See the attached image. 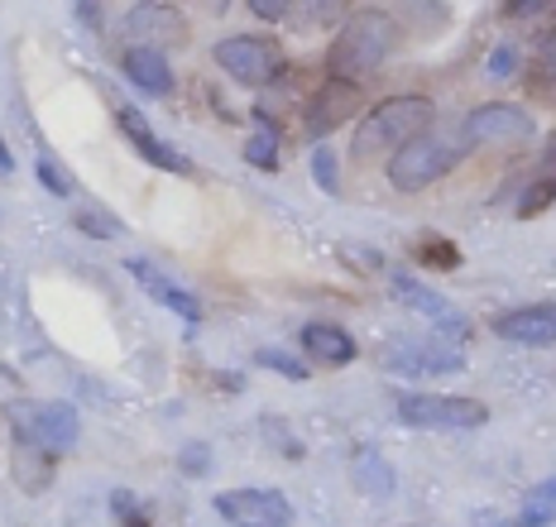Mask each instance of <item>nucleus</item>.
<instances>
[{"mask_svg": "<svg viewBox=\"0 0 556 527\" xmlns=\"http://www.w3.org/2000/svg\"><path fill=\"white\" fill-rule=\"evenodd\" d=\"M73 221H77V231H83V235H97V240H115V235L125 231V226L115 221L106 206H91V202H87V206H77Z\"/></svg>", "mask_w": 556, "mask_h": 527, "instance_id": "nucleus-22", "label": "nucleus"}, {"mask_svg": "<svg viewBox=\"0 0 556 527\" xmlns=\"http://www.w3.org/2000/svg\"><path fill=\"white\" fill-rule=\"evenodd\" d=\"M115 125H121V134L135 144V154L144 158V164L164 168V173H173V178H192V158H188V154H178L173 144L159 140V134L149 130V120L139 116L135 106H121V111H115Z\"/></svg>", "mask_w": 556, "mask_h": 527, "instance_id": "nucleus-10", "label": "nucleus"}, {"mask_svg": "<svg viewBox=\"0 0 556 527\" xmlns=\"http://www.w3.org/2000/svg\"><path fill=\"white\" fill-rule=\"evenodd\" d=\"M475 527H504V523H500V513L484 509V513H475Z\"/></svg>", "mask_w": 556, "mask_h": 527, "instance_id": "nucleus-36", "label": "nucleus"}, {"mask_svg": "<svg viewBox=\"0 0 556 527\" xmlns=\"http://www.w3.org/2000/svg\"><path fill=\"white\" fill-rule=\"evenodd\" d=\"M361 101H365L361 82H341V77H327V82L312 91L307 106H303V134H307V140H317V144H327L331 130H341L345 120L361 116Z\"/></svg>", "mask_w": 556, "mask_h": 527, "instance_id": "nucleus-7", "label": "nucleus"}, {"mask_svg": "<svg viewBox=\"0 0 556 527\" xmlns=\"http://www.w3.org/2000/svg\"><path fill=\"white\" fill-rule=\"evenodd\" d=\"M278 154H283V130L274 120H260V130H250V140H245V164L260 168V173H274Z\"/></svg>", "mask_w": 556, "mask_h": 527, "instance_id": "nucleus-19", "label": "nucleus"}, {"mask_svg": "<svg viewBox=\"0 0 556 527\" xmlns=\"http://www.w3.org/2000/svg\"><path fill=\"white\" fill-rule=\"evenodd\" d=\"M532 116L514 101H484L475 106L466 120H460V134H466L470 149H508V144H528L532 140Z\"/></svg>", "mask_w": 556, "mask_h": 527, "instance_id": "nucleus-6", "label": "nucleus"}, {"mask_svg": "<svg viewBox=\"0 0 556 527\" xmlns=\"http://www.w3.org/2000/svg\"><path fill=\"white\" fill-rule=\"evenodd\" d=\"M25 432L49 455H63V451L77 446V437H83V422H77V412L67 403H43L39 412H34V427H25Z\"/></svg>", "mask_w": 556, "mask_h": 527, "instance_id": "nucleus-16", "label": "nucleus"}, {"mask_svg": "<svg viewBox=\"0 0 556 527\" xmlns=\"http://www.w3.org/2000/svg\"><path fill=\"white\" fill-rule=\"evenodd\" d=\"M178 465H182V475H206V465H212V451H206L202 441H192V446H182V455H178Z\"/></svg>", "mask_w": 556, "mask_h": 527, "instance_id": "nucleus-29", "label": "nucleus"}, {"mask_svg": "<svg viewBox=\"0 0 556 527\" xmlns=\"http://www.w3.org/2000/svg\"><path fill=\"white\" fill-rule=\"evenodd\" d=\"M341 259H345V264H355V269H379V255H375V249H351V245H345V249H341Z\"/></svg>", "mask_w": 556, "mask_h": 527, "instance_id": "nucleus-33", "label": "nucleus"}, {"mask_svg": "<svg viewBox=\"0 0 556 527\" xmlns=\"http://www.w3.org/2000/svg\"><path fill=\"white\" fill-rule=\"evenodd\" d=\"M0 173H15V158H10V149H5V140H0Z\"/></svg>", "mask_w": 556, "mask_h": 527, "instance_id": "nucleus-37", "label": "nucleus"}, {"mask_svg": "<svg viewBox=\"0 0 556 527\" xmlns=\"http://www.w3.org/2000/svg\"><path fill=\"white\" fill-rule=\"evenodd\" d=\"M417 259L427 264V269H442V273H451V269H460V249L451 245V240H422V245H417Z\"/></svg>", "mask_w": 556, "mask_h": 527, "instance_id": "nucleus-23", "label": "nucleus"}, {"mask_svg": "<svg viewBox=\"0 0 556 527\" xmlns=\"http://www.w3.org/2000/svg\"><path fill=\"white\" fill-rule=\"evenodd\" d=\"M53 465H58V455H49L25 427H20L15 446H10V475H15V485L25 489V494H43V489L53 485Z\"/></svg>", "mask_w": 556, "mask_h": 527, "instance_id": "nucleus-14", "label": "nucleus"}, {"mask_svg": "<svg viewBox=\"0 0 556 527\" xmlns=\"http://www.w3.org/2000/svg\"><path fill=\"white\" fill-rule=\"evenodd\" d=\"M504 15H523V20L528 15H556V5H552V0H514Z\"/></svg>", "mask_w": 556, "mask_h": 527, "instance_id": "nucleus-31", "label": "nucleus"}, {"mask_svg": "<svg viewBox=\"0 0 556 527\" xmlns=\"http://www.w3.org/2000/svg\"><path fill=\"white\" fill-rule=\"evenodd\" d=\"M393 43H399V20H393L389 10H355V15L345 20V29L336 34L331 53H327L331 77H341V82H361V77L379 73L384 59L393 53Z\"/></svg>", "mask_w": 556, "mask_h": 527, "instance_id": "nucleus-1", "label": "nucleus"}, {"mask_svg": "<svg viewBox=\"0 0 556 527\" xmlns=\"http://www.w3.org/2000/svg\"><path fill=\"white\" fill-rule=\"evenodd\" d=\"M466 154H470L466 134H460V130H437V125H432V130H422L417 140H408L403 149H393L389 182L399 192H422V188H432L437 178H446Z\"/></svg>", "mask_w": 556, "mask_h": 527, "instance_id": "nucleus-3", "label": "nucleus"}, {"mask_svg": "<svg viewBox=\"0 0 556 527\" xmlns=\"http://www.w3.org/2000/svg\"><path fill=\"white\" fill-rule=\"evenodd\" d=\"M384 364L399 374H460L466 370V355H460V346L422 340V346H393Z\"/></svg>", "mask_w": 556, "mask_h": 527, "instance_id": "nucleus-12", "label": "nucleus"}, {"mask_svg": "<svg viewBox=\"0 0 556 527\" xmlns=\"http://www.w3.org/2000/svg\"><path fill=\"white\" fill-rule=\"evenodd\" d=\"M542 63H547V73L556 77V29H552V39L542 43Z\"/></svg>", "mask_w": 556, "mask_h": 527, "instance_id": "nucleus-34", "label": "nucleus"}, {"mask_svg": "<svg viewBox=\"0 0 556 527\" xmlns=\"http://www.w3.org/2000/svg\"><path fill=\"white\" fill-rule=\"evenodd\" d=\"M125 269H130V279H139V288H144L149 297H154V303H164L168 312H178L188 326L202 322V303H197V297H192L188 288H178V283H173L168 273H159L149 259H130V264H125Z\"/></svg>", "mask_w": 556, "mask_h": 527, "instance_id": "nucleus-13", "label": "nucleus"}, {"mask_svg": "<svg viewBox=\"0 0 556 527\" xmlns=\"http://www.w3.org/2000/svg\"><path fill=\"white\" fill-rule=\"evenodd\" d=\"M216 513L230 527H288L293 523V503L278 489H226L216 494Z\"/></svg>", "mask_w": 556, "mask_h": 527, "instance_id": "nucleus-9", "label": "nucleus"}, {"mask_svg": "<svg viewBox=\"0 0 556 527\" xmlns=\"http://www.w3.org/2000/svg\"><path fill=\"white\" fill-rule=\"evenodd\" d=\"M212 59L240 87H269L283 73V49L274 39H264V34H230V39L216 43Z\"/></svg>", "mask_w": 556, "mask_h": 527, "instance_id": "nucleus-4", "label": "nucleus"}, {"mask_svg": "<svg viewBox=\"0 0 556 527\" xmlns=\"http://www.w3.org/2000/svg\"><path fill=\"white\" fill-rule=\"evenodd\" d=\"M312 178H317L321 192H341V178H336V154L331 144H317V154H312Z\"/></svg>", "mask_w": 556, "mask_h": 527, "instance_id": "nucleus-26", "label": "nucleus"}, {"mask_svg": "<svg viewBox=\"0 0 556 527\" xmlns=\"http://www.w3.org/2000/svg\"><path fill=\"white\" fill-rule=\"evenodd\" d=\"M552 202H556V168H552V173H542L523 192V202H518V216H538V211H547Z\"/></svg>", "mask_w": 556, "mask_h": 527, "instance_id": "nucleus-24", "label": "nucleus"}, {"mask_svg": "<svg viewBox=\"0 0 556 527\" xmlns=\"http://www.w3.org/2000/svg\"><path fill=\"white\" fill-rule=\"evenodd\" d=\"M303 350H307V360L341 370V364L355 360V336L336 322H307L303 326Z\"/></svg>", "mask_w": 556, "mask_h": 527, "instance_id": "nucleus-17", "label": "nucleus"}, {"mask_svg": "<svg viewBox=\"0 0 556 527\" xmlns=\"http://www.w3.org/2000/svg\"><path fill=\"white\" fill-rule=\"evenodd\" d=\"M518 73V49H508V43H500V49L490 53V77L494 82H504V77Z\"/></svg>", "mask_w": 556, "mask_h": 527, "instance_id": "nucleus-30", "label": "nucleus"}, {"mask_svg": "<svg viewBox=\"0 0 556 527\" xmlns=\"http://www.w3.org/2000/svg\"><path fill=\"white\" fill-rule=\"evenodd\" d=\"M254 360L264 364V370H274V374H283V380H307V364H298L288 350H260Z\"/></svg>", "mask_w": 556, "mask_h": 527, "instance_id": "nucleus-27", "label": "nucleus"}, {"mask_svg": "<svg viewBox=\"0 0 556 527\" xmlns=\"http://www.w3.org/2000/svg\"><path fill=\"white\" fill-rule=\"evenodd\" d=\"M556 523V475L532 485L523 494V509H518V527H552Z\"/></svg>", "mask_w": 556, "mask_h": 527, "instance_id": "nucleus-20", "label": "nucleus"}, {"mask_svg": "<svg viewBox=\"0 0 556 527\" xmlns=\"http://www.w3.org/2000/svg\"><path fill=\"white\" fill-rule=\"evenodd\" d=\"M111 513H115V523H121V527H154L144 518V509H139V499L130 494V489H115V494H111Z\"/></svg>", "mask_w": 556, "mask_h": 527, "instance_id": "nucleus-25", "label": "nucleus"}, {"mask_svg": "<svg viewBox=\"0 0 556 527\" xmlns=\"http://www.w3.org/2000/svg\"><path fill=\"white\" fill-rule=\"evenodd\" d=\"M432 125H437V101L417 97V91H403V97H389V101H379L375 111H365L361 130H355V140H351V154L375 158V154H384V149H403L422 130H432Z\"/></svg>", "mask_w": 556, "mask_h": 527, "instance_id": "nucleus-2", "label": "nucleus"}, {"mask_svg": "<svg viewBox=\"0 0 556 527\" xmlns=\"http://www.w3.org/2000/svg\"><path fill=\"white\" fill-rule=\"evenodd\" d=\"M77 15H83V25H101V5H77Z\"/></svg>", "mask_w": 556, "mask_h": 527, "instance_id": "nucleus-35", "label": "nucleus"}, {"mask_svg": "<svg viewBox=\"0 0 556 527\" xmlns=\"http://www.w3.org/2000/svg\"><path fill=\"white\" fill-rule=\"evenodd\" d=\"M34 173H39V182L53 192V197H67V192H73V182H67V173H63V164H58V158H49V154L34 164Z\"/></svg>", "mask_w": 556, "mask_h": 527, "instance_id": "nucleus-28", "label": "nucleus"}, {"mask_svg": "<svg viewBox=\"0 0 556 527\" xmlns=\"http://www.w3.org/2000/svg\"><path fill=\"white\" fill-rule=\"evenodd\" d=\"M288 10L293 5H283V0H250V15L260 20H288Z\"/></svg>", "mask_w": 556, "mask_h": 527, "instance_id": "nucleus-32", "label": "nucleus"}, {"mask_svg": "<svg viewBox=\"0 0 556 527\" xmlns=\"http://www.w3.org/2000/svg\"><path fill=\"white\" fill-rule=\"evenodd\" d=\"M389 293L399 297L403 307H413L417 317H427V322L437 326V336H451V340H466V336H470V317L460 312L451 297H442L437 288H427V283H417L413 273H393V279H389Z\"/></svg>", "mask_w": 556, "mask_h": 527, "instance_id": "nucleus-8", "label": "nucleus"}, {"mask_svg": "<svg viewBox=\"0 0 556 527\" xmlns=\"http://www.w3.org/2000/svg\"><path fill=\"white\" fill-rule=\"evenodd\" d=\"M125 25H130V34L139 39V49H159V53H164V43H182V39H188V25H182V15L173 5H135Z\"/></svg>", "mask_w": 556, "mask_h": 527, "instance_id": "nucleus-15", "label": "nucleus"}, {"mask_svg": "<svg viewBox=\"0 0 556 527\" xmlns=\"http://www.w3.org/2000/svg\"><path fill=\"white\" fill-rule=\"evenodd\" d=\"M494 336L518 340V346H556V303H532L494 317Z\"/></svg>", "mask_w": 556, "mask_h": 527, "instance_id": "nucleus-11", "label": "nucleus"}, {"mask_svg": "<svg viewBox=\"0 0 556 527\" xmlns=\"http://www.w3.org/2000/svg\"><path fill=\"white\" fill-rule=\"evenodd\" d=\"M355 479H361V489H369L375 499L393 494V470L384 465V455H379V451H361V455H355Z\"/></svg>", "mask_w": 556, "mask_h": 527, "instance_id": "nucleus-21", "label": "nucleus"}, {"mask_svg": "<svg viewBox=\"0 0 556 527\" xmlns=\"http://www.w3.org/2000/svg\"><path fill=\"white\" fill-rule=\"evenodd\" d=\"M125 77L139 87V91H149V97H168L173 91V67H168V53H159V49H125Z\"/></svg>", "mask_w": 556, "mask_h": 527, "instance_id": "nucleus-18", "label": "nucleus"}, {"mask_svg": "<svg viewBox=\"0 0 556 527\" xmlns=\"http://www.w3.org/2000/svg\"><path fill=\"white\" fill-rule=\"evenodd\" d=\"M399 417L422 432H437V427L470 432L490 422V408L480 398H460V394H399Z\"/></svg>", "mask_w": 556, "mask_h": 527, "instance_id": "nucleus-5", "label": "nucleus"}]
</instances>
